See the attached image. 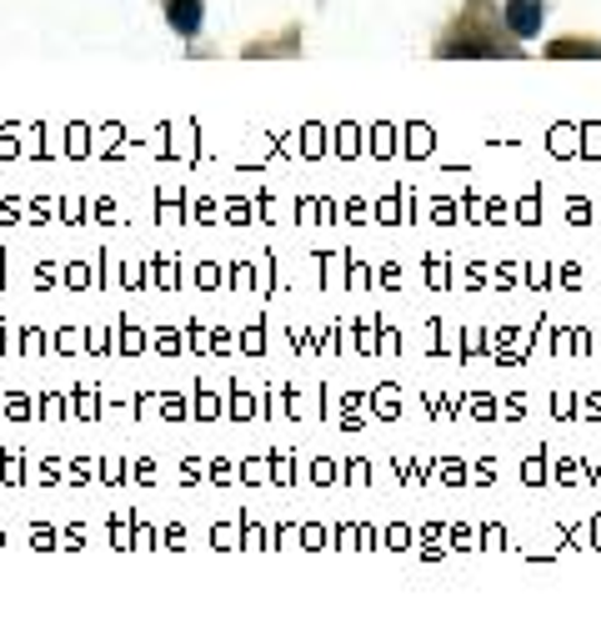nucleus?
<instances>
[{"label":"nucleus","instance_id":"nucleus-1","mask_svg":"<svg viewBox=\"0 0 601 617\" xmlns=\"http://www.w3.org/2000/svg\"><path fill=\"white\" fill-rule=\"evenodd\" d=\"M541 16H546V6H541V0H511V6H506V26L516 36H536L541 31Z\"/></svg>","mask_w":601,"mask_h":617},{"label":"nucleus","instance_id":"nucleus-2","mask_svg":"<svg viewBox=\"0 0 601 617\" xmlns=\"http://www.w3.org/2000/svg\"><path fill=\"white\" fill-rule=\"evenodd\" d=\"M166 16H170V26H176L180 36H196L200 31V0H170Z\"/></svg>","mask_w":601,"mask_h":617}]
</instances>
